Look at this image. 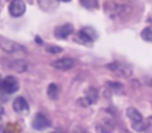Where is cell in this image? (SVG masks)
<instances>
[{
    "instance_id": "obj_1",
    "label": "cell",
    "mask_w": 152,
    "mask_h": 133,
    "mask_svg": "<svg viewBox=\"0 0 152 133\" xmlns=\"http://www.w3.org/2000/svg\"><path fill=\"white\" fill-rule=\"evenodd\" d=\"M104 9H105V13L110 18L116 19V18L125 16L130 11L131 7L127 2L121 1V0H108L104 4Z\"/></svg>"
},
{
    "instance_id": "obj_2",
    "label": "cell",
    "mask_w": 152,
    "mask_h": 133,
    "mask_svg": "<svg viewBox=\"0 0 152 133\" xmlns=\"http://www.w3.org/2000/svg\"><path fill=\"white\" fill-rule=\"evenodd\" d=\"M126 114H127V116H128L129 120L131 121V123H132V127L137 131L145 130V129L147 128V126H146V124L143 121L142 114L140 113L135 108L129 107L128 109L126 110Z\"/></svg>"
},
{
    "instance_id": "obj_3",
    "label": "cell",
    "mask_w": 152,
    "mask_h": 133,
    "mask_svg": "<svg viewBox=\"0 0 152 133\" xmlns=\"http://www.w3.org/2000/svg\"><path fill=\"white\" fill-rule=\"evenodd\" d=\"M26 11V5L23 0H12L9 5V12L13 17H21Z\"/></svg>"
},
{
    "instance_id": "obj_4",
    "label": "cell",
    "mask_w": 152,
    "mask_h": 133,
    "mask_svg": "<svg viewBox=\"0 0 152 133\" xmlns=\"http://www.w3.org/2000/svg\"><path fill=\"white\" fill-rule=\"evenodd\" d=\"M51 65L54 69H57V70L68 71V70H71L72 68H74L75 60L73 58H71V57H61V58H58L53 61L51 63Z\"/></svg>"
},
{
    "instance_id": "obj_5",
    "label": "cell",
    "mask_w": 152,
    "mask_h": 133,
    "mask_svg": "<svg viewBox=\"0 0 152 133\" xmlns=\"http://www.w3.org/2000/svg\"><path fill=\"white\" fill-rule=\"evenodd\" d=\"M2 89H3V92H4L5 94H9V95H12V94L16 93V92L19 89L18 80L13 76L5 77L2 80Z\"/></svg>"
},
{
    "instance_id": "obj_6",
    "label": "cell",
    "mask_w": 152,
    "mask_h": 133,
    "mask_svg": "<svg viewBox=\"0 0 152 133\" xmlns=\"http://www.w3.org/2000/svg\"><path fill=\"white\" fill-rule=\"evenodd\" d=\"M78 36L83 43H93L97 40L98 33L93 27H83L78 31Z\"/></svg>"
},
{
    "instance_id": "obj_7",
    "label": "cell",
    "mask_w": 152,
    "mask_h": 133,
    "mask_svg": "<svg viewBox=\"0 0 152 133\" xmlns=\"http://www.w3.org/2000/svg\"><path fill=\"white\" fill-rule=\"evenodd\" d=\"M32 128L36 129V130H45L47 129L49 126H50V122L49 120L44 116L43 113H37L36 116H34V120H32Z\"/></svg>"
},
{
    "instance_id": "obj_8",
    "label": "cell",
    "mask_w": 152,
    "mask_h": 133,
    "mask_svg": "<svg viewBox=\"0 0 152 133\" xmlns=\"http://www.w3.org/2000/svg\"><path fill=\"white\" fill-rule=\"evenodd\" d=\"M73 31H74V27L72 24H69V23L64 24V25H61L55 28L54 36H55V38L64 40V39H67L71 33H73Z\"/></svg>"
},
{
    "instance_id": "obj_9",
    "label": "cell",
    "mask_w": 152,
    "mask_h": 133,
    "mask_svg": "<svg viewBox=\"0 0 152 133\" xmlns=\"http://www.w3.org/2000/svg\"><path fill=\"white\" fill-rule=\"evenodd\" d=\"M14 110L18 113H27L29 111L28 103L23 97H17L13 103Z\"/></svg>"
},
{
    "instance_id": "obj_10",
    "label": "cell",
    "mask_w": 152,
    "mask_h": 133,
    "mask_svg": "<svg viewBox=\"0 0 152 133\" xmlns=\"http://www.w3.org/2000/svg\"><path fill=\"white\" fill-rule=\"evenodd\" d=\"M58 0H38L39 7L44 11H50L51 9H55Z\"/></svg>"
},
{
    "instance_id": "obj_11",
    "label": "cell",
    "mask_w": 152,
    "mask_h": 133,
    "mask_svg": "<svg viewBox=\"0 0 152 133\" xmlns=\"http://www.w3.org/2000/svg\"><path fill=\"white\" fill-rule=\"evenodd\" d=\"M0 46H1V48L3 50L7 51V52H12L14 50H17L18 47H20L19 45L15 44V43H13L12 41L9 40H5L4 42H0Z\"/></svg>"
},
{
    "instance_id": "obj_12",
    "label": "cell",
    "mask_w": 152,
    "mask_h": 133,
    "mask_svg": "<svg viewBox=\"0 0 152 133\" xmlns=\"http://www.w3.org/2000/svg\"><path fill=\"white\" fill-rule=\"evenodd\" d=\"M47 95L50 99L56 100L58 97V86L55 83H51L47 89Z\"/></svg>"
},
{
    "instance_id": "obj_13",
    "label": "cell",
    "mask_w": 152,
    "mask_h": 133,
    "mask_svg": "<svg viewBox=\"0 0 152 133\" xmlns=\"http://www.w3.org/2000/svg\"><path fill=\"white\" fill-rule=\"evenodd\" d=\"M80 3L83 7L88 9H97L99 5V0H80Z\"/></svg>"
},
{
    "instance_id": "obj_14",
    "label": "cell",
    "mask_w": 152,
    "mask_h": 133,
    "mask_svg": "<svg viewBox=\"0 0 152 133\" xmlns=\"http://www.w3.org/2000/svg\"><path fill=\"white\" fill-rule=\"evenodd\" d=\"M141 36L143 40L147 41V42H152V26L146 27L145 29L142 30Z\"/></svg>"
},
{
    "instance_id": "obj_15",
    "label": "cell",
    "mask_w": 152,
    "mask_h": 133,
    "mask_svg": "<svg viewBox=\"0 0 152 133\" xmlns=\"http://www.w3.org/2000/svg\"><path fill=\"white\" fill-rule=\"evenodd\" d=\"M61 50H63V49H61V47H57V46H49V47H47V51H48L49 53H53V54L61 52Z\"/></svg>"
},
{
    "instance_id": "obj_16",
    "label": "cell",
    "mask_w": 152,
    "mask_h": 133,
    "mask_svg": "<svg viewBox=\"0 0 152 133\" xmlns=\"http://www.w3.org/2000/svg\"><path fill=\"white\" fill-rule=\"evenodd\" d=\"M0 133H10V132H7V131L5 130L4 128H2V127H0Z\"/></svg>"
},
{
    "instance_id": "obj_17",
    "label": "cell",
    "mask_w": 152,
    "mask_h": 133,
    "mask_svg": "<svg viewBox=\"0 0 152 133\" xmlns=\"http://www.w3.org/2000/svg\"><path fill=\"white\" fill-rule=\"evenodd\" d=\"M36 40H37V43H38V44H43V41H42V39H39V36H37L36 38Z\"/></svg>"
},
{
    "instance_id": "obj_18",
    "label": "cell",
    "mask_w": 152,
    "mask_h": 133,
    "mask_svg": "<svg viewBox=\"0 0 152 133\" xmlns=\"http://www.w3.org/2000/svg\"><path fill=\"white\" fill-rule=\"evenodd\" d=\"M3 92V89H2V80H0V93Z\"/></svg>"
},
{
    "instance_id": "obj_19",
    "label": "cell",
    "mask_w": 152,
    "mask_h": 133,
    "mask_svg": "<svg viewBox=\"0 0 152 133\" xmlns=\"http://www.w3.org/2000/svg\"><path fill=\"white\" fill-rule=\"evenodd\" d=\"M58 1H61V2H70L71 0H58Z\"/></svg>"
},
{
    "instance_id": "obj_20",
    "label": "cell",
    "mask_w": 152,
    "mask_h": 133,
    "mask_svg": "<svg viewBox=\"0 0 152 133\" xmlns=\"http://www.w3.org/2000/svg\"><path fill=\"white\" fill-rule=\"evenodd\" d=\"M3 111H4V110H3V108L1 107V106H0V114H2Z\"/></svg>"
},
{
    "instance_id": "obj_21",
    "label": "cell",
    "mask_w": 152,
    "mask_h": 133,
    "mask_svg": "<svg viewBox=\"0 0 152 133\" xmlns=\"http://www.w3.org/2000/svg\"><path fill=\"white\" fill-rule=\"evenodd\" d=\"M53 133H64V132H53Z\"/></svg>"
}]
</instances>
